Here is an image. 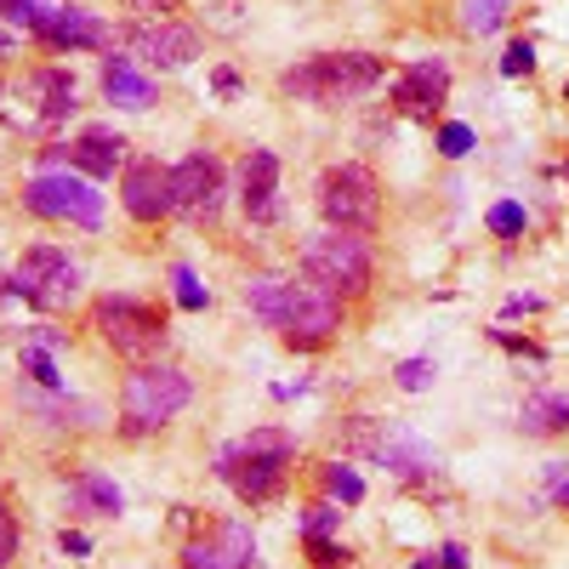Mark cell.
Wrapping results in <instances>:
<instances>
[{"instance_id": "15", "label": "cell", "mask_w": 569, "mask_h": 569, "mask_svg": "<svg viewBox=\"0 0 569 569\" xmlns=\"http://www.w3.org/2000/svg\"><path fill=\"white\" fill-rule=\"evenodd\" d=\"M251 563H257V536L240 518L211 525L200 541L182 547V569H251Z\"/></svg>"}, {"instance_id": "31", "label": "cell", "mask_w": 569, "mask_h": 569, "mask_svg": "<svg viewBox=\"0 0 569 569\" xmlns=\"http://www.w3.org/2000/svg\"><path fill=\"white\" fill-rule=\"evenodd\" d=\"M171 284H177V302H182L188 313H200V308H206V284L194 279V268H177Z\"/></svg>"}, {"instance_id": "10", "label": "cell", "mask_w": 569, "mask_h": 569, "mask_svg": "<svg viewBox=\"0 0 569 569\" xmlns=\"http://www.w3.org/2000/svg\"><path fill=\"white\" fill-rule=\"evenodd\" d=\"M120 40L131 58L154 63V69H188L200 58V34L188 23H171V18H137V23H126Z\"/></svg>"}, {"instance_id": "26", "label": "cell", "mask_w": 569, "mask_h": 569, "mask_svg": "<svg viewBox=\"0 0 569 569\" xmlns=\"http://www.w3.org/2000/svg\"><path fill=\"white\" fill-rule=\"evenodd\" d=\"M337 525H342V501H313L302 512V536H330Z\"/></svg>"}, {"instance_id": "25", "label": "cell", "mask_w": 569, "mask_h": 569, "mask_svg": "<svg viewBox=\"0 0 569 569\" xmlns=\"http://www.w3.org/2000/svg\"><path fill=\"white\" fill-rule=\"evenodd\" d=\"M23 376H34L40 388H52V393H63V376H58L52 353H46L40 342H23Z\"/></svg>"}, {"instance_id": "44", "label": "cell", "mask_w": 569, "mask_h": 569, "mask_svg": "<svg viewBox=\"0 0 569 569\" xmlns=\"http://www.w3.org/2000/svg\"><path fill=\"white\" fill-rule=\"evenodd\" d=\"M563 98H569V86H563Z\"/></svg>"}, {"instance_id": "23", "label": "cell", "mask_w": 569, "mask_h": 569, "mask_svg": "<svg viewBox=\"0 0 569 569\" xmlns=\"http://www.w3.org/2000/svg\"><path fill=\"white\" fill-rule=\"evenodd\" d=\"M512 12V0H461V29L467 34H496Z\"/></svg>"}, {"instance_id": "4", "label": "cell", "mask_w": 569, "mask_h": 569, "mask_svg": "<svg viewBox=\"0 0 569 569\" xmlns=\"http://www.w3.org/2000/svg\"><path fill=\"white\" fill-rule=\"evenodd\" d=\"M194 399V382L188 370L177 365H137L120 388V433L142 439V433H160L166 421H177Z\"/></svg>"}, {"instance_id": "40", "label": "cell", "mask_w": 569, "mask_h": 569, "mask_svg": "<svg viewBox=\"0 0 569 569\" xmlns=\"http://www.w3.org/2000/svg\"><path fill=\"white\" fill-rule=\"evenodd\" d=\"M217 91H222V98H233V91H240V74H233V69H217Z\"/></svg>"}, {"instance_id": "37", "label": "cell", "mask_w": 569, "mask_h": 569, "mask_svg": "<svg viewBox=\"0 0 569 569\" xmlns=\"http://www.w3.org/2000/svg\"><path fill=\"white\" fill-rule=\"evenodd\" d=\"M131 12H149V18H160V12H177V0H126Z\"/></svg>"}, {"instance_id": "33", "label": "cell", "mask_w": 569, "mask_h": 569, "mask_svg": "<svg viewBox=\"0 0 569 569\" xmlns=\"http://www.w3.org/2000/svg\"><path fill=\"white\" fill-rule=\"evenodd\" d=\"M439 154H445V160H461V154H472V126L450 120V126L439 131Z\"/></svg>"}, {"instance_id": "20", "label": "cell", "mask_w": 569, "mask_h": 569, "mask_svg": "<svg viewBox=\"0 0 569 569\" xmlns=\"http://www.w3.org/2000/svg\"><path fill=\"white\" fill-rule=\"evenodd\" d=\"M518 427L530 439H552V433H569V393L563 388H541L518 405Z\"/></svg>"}, {"instance_id": "42", "label": "cell", "mask_w": 569, "mask_h": 569, "mask_svg": "<svg viewBox=\"0 0 569 569\" xmlns=\"http://www.w3.org/2000/svg\"><path fill=\"white\" fill-rule=\"evenodd\" d=\"M0 58H12V34L7 29H0Z\"/></svg>"}, {"instance_id": "27", "label": "cell", "mask_w": 569, "mask_h": 569, "mask_svg": "<svg viewBox=\"0 0 569 569\" xmlns=\"http://www.w3.org/2000/svg\"><path fill=\"white\" fill-rule=\"evenodd\" d=\"M46 12H52L46 0H0V18L18 23V29H29V34H34V23H40Z\"/></svg>"}, {"instance_id": "30", "label": "cell", "mask_w": 569, "mask_h": 569, "mask_svg": "<svg viewBox=\"0 0 569 569\" xmlns=\"http://www.w3.org/2000/svg\"><path fill=\"white\" fill-rule=\"evenodd\" d=\"M490 233H501V240H518V233H525V206H512V200L490 206Z\"/></svg>"}, {"instance_id": "6", "label": "cell", "mask_w": 569, "mask_h": 569, "mask_svg": "<svg viewBox=\"0 0 569 569\" xmlns=\"http://www.w3.org/2000/svg\"><path fill=\"white\" fill-rule=\"evenodd\" d=\"M319 211H325L330 228H342V233H370L376 217H382V182H376V171L359 166V160L330 166L319 177Z\"/></svg>"}, {"instance_id": "13", "label": "cell", "mask_w": 569, "mask_h": 569, "mask_svg": "<svg viewBox=\"0 0 569 569\" xmlns=\"http://www.w3.org/2000/svg\"><path fill=\"white\" fill-rule=\"evenodd\" d=\"M445 98H450V63L445 58H416L393 80V103L410 120H433L445 109Z\"/></svg>"}, {"instance_id": "34", "label": "cell", "mask_w": 569, "mask_h": 569, "mask_svg": "<svg viewBox=\"0 0 569 569\" xmlns=\"http://www.w3.org/2000/svg\"><path fill=\"white\" fill-rule=\"evenodd\" d=\"M18 558V518L7 512V501H0V569H7Z\"/></svg>"}, {"instance_id": "29", "label": "cell", "mask_w": 569, "mask_h": 569, "mask_svg": "<svg viewBox=\"0 0 569 569\" xmlns=\"http://www.w3.org/2000/svg\"><path fill=\"white\" fill-rule=\"evenodd\" d=\"M302 541H308L313 569H348V547H337L330 536H302Z\"/></svg>"}, {"instance_id": "39", "label": "cell", "mask_w": 569, "mask_h": 569, "mask_svg": "<svg viewBox=\"0 0 569 569\" xmlns=\"http://www.w3.org/2000/svg\"><path fill=\"white\" fill-rule=\"evenodd\" d=\"M507 313H541V297H507Z\"/></svg>"}, {"instance_id": "7", "label": "cell", "mask_w": 569, "mask_h": 569, "mask_svg": "<svg viewBox=\"0 0 569 569\" xmlns=\"http://www.w3.org/2000/svg\"><path fill=\"white\" fill-rule=\"evenodd\" d=\"M91 325L98 337L131 359V365H149L160 348H166V313H154L149 302H131V297H98L91 302Z\"/></svg>"}, {"instance_id": "32", "label": "cell", "mask_w": 569, "mask_h": 569, "mask_svg": "<svg viewBox=\"0 0 569 569\" xmlns=\"http://www.w3.org/2000/svg\"><path fill=\"white\" fill-rule=\"evenodd\" d=\"M530 69H536V46L530 40H512L507 52H501V74L518 80V74H530Z\"/></svg>"}, {"instance_id": "11", "label": "cell", "mask_w": 569, "mask_h": 569, "mask_svg": "<svg viewBox=\"0 0 569 569\" xmlns=\"http://www.w3.org/2000/svg\"><path fill=\"white\" fill-rule=\"evenodd\" d=\"M365 461L388 467L393 479H433V472L445 467L439 445H427L416 427H405V421H376V445H370Z\"/></svg>"}, {"instance_id": "14", "label": "cell", "mask_w": 569, "mask_h": 569, "mask_svg": "<svg viewBox=\"0 0 569 569\" xmlns=\"http://www.w3.org/2000/svg\"><path fill=\"white\" fill-rule=\"evenodd\" d=\"M120 200H126V211H131L137 222L171 217V211H177V200H171V171H166L160 160H149V154L126 160V171H120Z\"/></svg>"}, {"instance_id": "17", "label": "cell", "mask_w": 569, "mask_h": 569, "mask_svg": "<svg viewBox=\"0 0 569 569\" xmlns=\"http://www.w3.org/2000/svg\"><path fill=\"white\" fill-rule=\"evenodd\" d=\"M240 206L257 228L279 222V154L273 149H251L246 171H240Z\"/></svg>"}, {"instance_id": "9", "label": "cell", "mask_w": 569, "mask_h": 569, "mask_svg": "<svg viewBox=\"0 0 569 569\" xmlns=\"http://www.w3.org/2000/svg\"><path fill=\"white\" fill-rule=\"evenodd\" d=\"M23 206L46 222H74V228H103V194L91 177H69V171H46L23 188Z\"/></svg>"}, {"instance_id": "21", "label": "cell", "mask_w": 569, "mask_h": 569, "mask_svg": "<svg viewBox=\"0 0 569 569\" xmlns=\"http://www.w3.org/2000/svg\"><path fill=\"white\" fill-rule=\"evenodd\" d=\"M103 98L120 103V109H149L154 103V80L142 74L131 58H109L103 63Z\"/></svg>"}, {"instance_id": "1", "label": "cell", "mask_w": 569, "mask_h": 569, "mask_svg": "<svg viewBox=\"0 0 569 569\" xmlns=\"http://www.w3.org/2000/svg\"><path fill=\"white\" fill-rule=\"evenodd\" d=\"M246 302H251V313L268 330H279L284 348H302V353L325 348L342 330V297L319 291V284H308V279L302 284L297 279H273V273L268 279H251Z\"/></svg>"}, {"instance_id": "12", "label": "cell", "mask_w": 569, "mask_h": 569, "mask_svg": "<svg viewBox=\"0 0 569 569\" xmlns=\"http://www.w3.org/2000/svg\"><path fill=\"white\" fill-rule=\"evenodd\" d=\"M222 194H228V177H222V160L217 154H188L182 166H171V200H177V217L188 222H211L222 211Z\"/></svg>"}, {"instance_id": "43", "label": "cell", "mask_w": 569, "mask_h": 569, "mask_svg": "<svg viewBox=\"0 0 569 569\" xmlns=\"http://www.w3.org/2000/svg\"><path fill=\"white\" fill-rule=\"evenodd\" d=\"M410 569H445L439 558H421V563H410Z\"/></svg>"}, {"instance_id": "18", "label": "cell", "mask_w": 569, "mask_h": 569, "mask_svg": "<svg viewBox=\"0 0 569 569\" xmlns=\"http://www.w3.org/2000/svg\"><path fill=\"white\" fill-rule=\"evenodd\" d=\"M69 166H80L91 182L126 171V137H120L114 126H86V131L69 142Z\"/></svg>"}, {"instance_id": "8", "label": "cell", "mask_w": 569, "mask_h": 569, "mask_svg": "<svg viewBox=\"0 0 569 569\" xmlns=\"http://www.w3.org/2000/svg\"><path fill=\"white\" fill-rule=\"evenodd\" d=\"M12 284H18V297H23L29 308L58 313V308H69V302L80 297V262H74L63 246H29V251L18 257Z\"/></svg>"}, {"instance_id": "24", "label": "cell", "mask_w": 569, "mask_h": 569, "mask_svg": "<svg viewBox=\"0 0 569 569\" xmlns=\"http://www.w3.org/2000/svg\"><path fill=\"white\" fill-rule=\"evenodd\" d=\"M325 496H330V501H342V507H359V501H365V479H359L353 467L330 461V467H325Z\"/></svg>"}, {"instance_id": "35", "label": "cell", "mask_w": 569, "mask_h": 569, "mask_svg": "<svg viewBox=\"0 0 569 569\" xmlns=\"http://www.w3.org/2000/svg\"><path fill=\"white\" fill-rule=\"evenodd\" d=\"M547 501L569 507V461H552V467H547Z\"/></svg>"}, {"instance_id": "28", "label": "cell", "mask_w": 569, "mask_h": 569, "mask_svg": "<svg viewBox=\"0 0 569 569\" xmlns=\"http://www.w3.org/2000/svg\"><path fill=\"white\" fill-rule=\"evenodd\" d=\"M433 376H439L433 359H405V365H399V388H405V393H427V388H433Z\"/></svg>"}, {"instance_id": "3", "label": "cell", "mask_w": 569, "mask_h": 569, "mask_svg": "<svg viewBox=\"0 0 569 569\" xmlns=\"http://www.w3.org/2000/svg\"><path fill=\"white\" fill-rule=\"evenodd\" d=\"M382 74H388L382 58H370V52H325V58L284 69L279 91L284 98H302V103H353L382 86Z\"/></svg>"}, {"instance_id": "16", "label": "cell", "mask_w": 569, "mask_h": 569, "mask_svg": "<svg viewBox=\"0 0 569 569\" xmlns=\"http://www.w3.org/2000/svg\"><path fill=\"white\" fill-rule=\"evenodd\" d=\"M34 40L46 46V52H98V46H109V23L98 12H80V7H52L40 23H34Z\"/></svg>"}, {"instance_id": "41", "label": "cell", "mask_w": 569, "mask_h": 569, "mask_svg": "<svg viewBox=\"0 0 569 569\" xmlns=\"http://www.w3.org/2000/svg\"><path fill=\"white\" fill-rule=\"evenodd\" d=\"M63 552H74V558H86V552H91V541H86V536H74V530H63Z\"/></svg>"}, {"instance_id": "5", "label": "cell", "mask_w": 569, "mask_h": 569, "mask_svg": "<svg viewBox=\"0 0 569 569\" xmlns=\"http://www.w3.org/2000/svg\"><path fill=\"white\" fill-rule=\"evenodd\" d=\"M302 279L319 284L330 297H359L370 284V246L359 233H342V228H325L302 246Z\"/></svg>"}, {"instance_id": "22", "label": "cell", "mask_w": 569, "mask_h": 569, "mask_svg": "<svg viewBox=\"0 0 569 569\" xmlns=\"http://www.w3.org/2000/svg\"><path fill=\"white\" fill-rule=\"evenodd\" d=\"M69 496H74V507H80V512H91V518H114V512L126 507L120 485H114V479H103V472H80Z\"/></svg>"}, {"instance_id": "36", "label": "cell", "mask_w": 569, "mask_h": 569, "mask_svg": "<svg viewBox=\"0 0 569 569\" xmlns=\"http://www.w3.org/2000/svg\"><path fill=\"white\" fill-rule=\"evenodd\" d=\"M496 342H501V348H512V353H525V359H547V353H541L536 342H525V337H512V330H496Z\"/></svg>"}, {"instance_id": "38", "label": "cell", "mask_w": 569, "mask_h": 569, "mask_svg": "<svg viewBox=\"0 0 569 569\" xmlns=\"http://www.w3.org/2000/svg\"><path fill=\"white\" fill-rule=\"evenodd\" d=\"M439 563H445V569H467V547H456V541H450V547L439 552Z\"/></svg>"}, {"instance_id": "19", "label": "cell", "mask_w": 569, "mask_h": 569, "mask_svg": "<svg viewBox=\"0 0 569 569\" xmlns=\"http://www.w3.org/2000/svg\"><path fill=\"white\" fill-rule=\"evenodd\" d=\"M23 91H29L40 126H63V120L74 114V74H69V69H34V74L23 80Z\"/></svg>"}, {"instance_id": "2", "label": "cell", "mask_w": 569, "mask_h": 569, "mask_svg": "<svg viewBox=\"0 0 569 569\" xmlns=\"http://www.w3.org/2000/svg\"><path fill=\"white\" fill-rule=\"evenodd\" d=\"M297 461V439L284 427H257V433L233 439L228 450H217V479L240 496L246 507H262L284 490V472Z\"/></svg>"}]
</instances>
